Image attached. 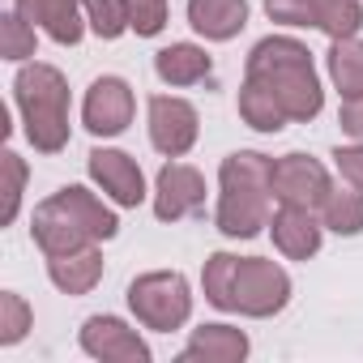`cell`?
<instances>
[{
	"mask_svg": "<svg viewBox=\"0 0 363 363\" xmlns=\"http://www.w3.org/2000/svg\"><path fill=\"white\" fill-rule=\"evenodd\" d=\"M77 342H82V350H86L90 359H99V363H150V359H154L150 342H145L128 320L107 316V312L86 316Z\"/></svg>",
	"mask_w": 363,
	"mask_h": 363,
	"instance_id": "9",
	"label": "cell"
},
{
	"mask_svg": "<svg viewBox=\"0 0 363 363\" xmlns=\"http://www.w3.org/2000/svg\"><path fill=\"white\" fill-rule=\"evenodd\" d=\"M13 9L60 48H77L82 35L90 30L82 0H13Z\"/></svg>",
	"mask_w": 363,
	"mask_h": 363,
	"instance_id": "13",
	"label": "cell"
},
{
	"mask_svg": "<svg viewBox=\"0 0 363 363\" xmlns=\"http://www.w3.org/2000/svg\"><path fill=\"white\" fill-rule=\"evenodd\" d=\"M320 223L333 235H359L363 231V189L346 184V179L333 184L329 197H325V206H320Z\"/></svg>",
	"mask_w": 363,
	"mask_h": 363,
	"instance_id": "21",
	"label": "cell"
},
{
	"mask_svg": "<svg viewBox=\"0 0 363 363\" xmlns=\"http://www.w3.org/2000/svg\"><path fill=\"white\" fill-rule=\"evenodd\" d=\"M248 350H252L248 333L218 320V325L193 329V337L179 350V363H240V359H248Z\"/></svg>",
	"mask_w": 363,
	"mask_h": 363,
	"instance_id": "15",
	"label": "cell"
},
{
	"mask_svg": "<svg viewBox=\"0 0 363 363\" xmlns=\"http://www.w3.org/2000/svg\"><path fill=\"white\" fill-rule=\"evenodd\" d=\"M128 312L154 333H175L193 316V286L179 269H150L128 282Z\"/></svg>",
	"mask_w": 363,
	"mask_h": 363,
	"instance_id": "5",
	"label": "cell"
},
{
	"mask_svg": "<svg viewBox=\"0 0 363 363\" xmlns=\"http://www.w3.org/2000/svg\"><path fill=\"white\" fill-rule=\"evenodd\" d=\"M269 235H274V248L286 257V261H308L320 252V240H325V223L316 210H299V206H278L269 214Z\"/></svg>",
	"mask_w": 363,
	"mask_h": 363,
	"instance_id": "14",
	"label": "cell"
},
{
	"mask_svg": "<svg viewBox=\"0 0 363 363\" xmlns=\"http://www.w3.org/2000/svg\"><path fill=\"white\" fill-rule=\"evenodd\" d=\"M333 167H337V175L346 179V184L363 189V141H354V145H337V150H333Z\"/></svg>",
	"mask_w": 363,
	"mask_h": 363,
	"instance_id": "30",
	"label": "cell"
},
{
	"mask_svg": "<svg viewBox=\"0 0 363 363\" xmlns=\"http://www.w3.org/2000/svg\"><path fill=\"white\" fill-rule=\"evenodd\" d=\"M240 120L248 128H257V133H282L291 124V116L282 111V103L274 99V90L261 86V82H252V77H244V86H240Z\"/></svg>",
	"mask_w": 363,
	"mask_h": 363,
	"instance_id": "19",
	"label": "cell"
},
{
	"mask_svg": "<svg viewBox=\"0 0 363 363\" xmlns=\"http://www.w3.org/2000/svg\"><path fill=\"white\" fill-rule=\"evenodd\" d=\"M86 171H90V179L116 201V206H141L145 201V175H141V167H137V158L133 154H124V150H111V145H94L90 150V158H86Z\"/></svg>",
	"mask_w": 363,
	"mask_h": 363,
	"instance_id": "12",
	"label": "cell"
},
{
	"mask_svg": "<svg viewBox=\"0 0 363 363\" xmlns=\"http://www.w3.org/2000/svg\"><path fill=\"white\" fill-rule=\"evenodd\" d=\"M133 111H137L133 86L124 77H116V73L94 77L90 90H86V99H82V124L94 137H120L133 124Z\"/></svg>",
	"mask_w": 363,
	"mask_h": 363,
	"instance_id": "10",
	"label": "cell"
},
{
	"mask_svg": "<svg viewBox=\"0 0 363 363\" xmlns=\"http://www.w3.org/2000/svg\"><path fill=\"white\" fill-rule=\"evenodd\" d=\"M333 189V179L325 171V162H316L312 154H282L274 158V201L278 206H299V210H316L325 206Z\"/></svg>",
	"mask_w": 363,
	"mask_h": 363,
	"instance_id": "8",
	"label": "cell"
},
{
	"mask_svg": "<svg viewBox=\"0 0 363 363\" xmlns=\"http://www.w3.org/2000/svg\"><path fill=\"white\" fill-rule=\"evenodd\" d=\"M189 26L210 43H231L248 26V0H189Z\"/></svg>",
	"mask_w": 363,
	"mask_h": 363,
	"instance_id": "16",
	"label": "cell"
},
{
	"mask_svg": "<svg viewBox=\"0 0 363 363\" xmlns=\"http://www.w3.org/2000/svg\"><path fill=\"white\" fill-rule=\"evenodd\" d=\"M329 82L337 86L342 99H359L363 94V39L350 35V39H329Z\"/></svg>",
	"mask_w": 363,
	"mask_h": 363,
	"instance_id": "20",
	"label": "cell"
},
{
	"mask_svg": "<svg viewBox=\"0 0 363 363\" xmlns=\"http://www.w3.org/2000/svg\"><path fill=\"white\" fill-rule=\"evenodd\" d=\"M265 13L278 26H316L320 0H265Z\"/></svg>",
	"mask_w": 363,
	"mask_h": 363,
	"instance_id": "28",
	"label": "cell"
},
{
	"mask_svg": "<svg viewBox=\"0 0 363 363\" xmlns=\"http://www.w3.org/2000/svg\"><path fill=\"white\" fill-rule=\"evenodd\" d=\"M13 103L22 111L26 141L39 154H60L69 145V82L56 65H22L13 77Z\"/></svg>",
	"mask_w": 363,
	"mask_h": 363,
	"instance_id": "4",
	"label": "cell"
},
{
	"mask_svg": "<svg viewBox=\"0 0 363 363\" xmlns=\"http://www.w3.org/2000/svg\"><path fill=\"white\" fill-rule=\"evenodd\" d=\"M235 265H240V257H231V252H214V257L206 261V269H201V291H206V299H210L218 312H231Z\"/></svg>",
	"mask_w": 363,
	"mask_h": 363,
	"instance_id": "22",
	"label": "cell"
},
{
	"mask_svg": "<svg viewBox=\"0 0 363 363\" xmlns=\"http://www.w3.org/2000/svg\"><path fill=\"white\" fill-rule=\"evenodd\" d=\"M286 303H291V274L278 261H269V257H240L231 312L265 320V316H278Z\"/></svg>",
	"mask_w": 363,
	"mask_h": 363,
	"instance_id": "6",
	"label": "cell"
},
{
	"mask_svg": "<svg viewBox=\"0 0 363 363\" xmlns=\"http://www.w3.org/2000/svg\"><path fill=\"white\" fill-rule=\"evenodd\" d=\"M35 48H39L35 26H30L18 9L0 18V56L13 60V65H22V60H30V56H35Z\"/></svg>",
	"mask_w": 363,
	"mask_h": 363,
	"instance_id": "25",
	"label": "cell"
},
{
	"mask_svg": "<svg viewBox=\"0 0 363 363\" xmlns=\"http://www.w3.org/2000/svg\"><path fill=\"white\" fill-rule=\"evenodd\" d=\"M86 5V22H90V30L99 35V39H120L124 30H133V22H128V0H82Z\"/></svg>",
	"mask_w": 363,
	"mask_h": 363,
	"instance_id": "24",
	"label": "cell"
},
{
	"mask_svg": "<svg viewBox=\"0 0 363 363\" xmlns=\"http://www.w3.org/2000/svg\"><path fill=\"white\" fill-rule=\"evenodd\" d=\"M48 278L65 295H90L99 286V278H103V252H99V244H86V248L48 257Z\"/></svg>",
	"mask_w": 363,
	"mask_h": 363,
	"instance_id": "17",
	"label": "cell"
},
{
	"mask_svg": "<svg viewBox=\"0 0 363 363\" xmlns=\"http://www.w3.org/2000/svg\"><path fill=\"white\" fill-rule=\"evenodd\" d=\"M116 231H120L116 210L103 206L82 184L56 189L48 201L35 206V218H30V235H35V244H39L43 257H60V252L86 248V244H103Z\"/></svg>",
	"mask_w": 363,
	"mask_h": 363,
	"instance_id": "3",
	"label": "cell"
},
{
	"mask_svg": "<svg viewBox=\"0 0 363 363\" xmlns=\"http://www.w3.org/2000/svg\"><path fill=\"white\" fill-rule=\"evenodd\" d=\"M244 77L269 86L295 124L316 120L325 107V86H320L316 65H312V52L291 35H265L244 60Z\"/></svg>",
	"mask_w": 363,
	"mask_h": 363,
	"instance_id": "1",
	"label": "cell"
},
{
	"mask_svg": "<svg viewBox=\"0 0 363 363\" xmlns=\"http://www.w3.org/2000/svg\"><path fill=\"white\" fill-rule=\"evenodd\" d=\"M128 22L141 39H154L162 35L167 26V0H128Z\"/></svg>",
	"mask_w": 363,
	"mask_h": 363,
	"instance_id": "29",
	"label": "cell"
},
{
	"mask_svg": "<svg viewBox=\"0 0 363 363\" xmlns=\"http://www.w3.org/2000/svg\"><path fill=\"white\" fill-rule=\"evenodd\" d=\"M206 210V175L189 162H167L154 179V218L158 223H179Z\"/></svg>",
	"mask_w": 363,
	"mask_h": 363,
	"instance_id": "11",
	"label": "cell"
},
{
	"mask_svg": "<svg viewBox=\"0 0 363 363\" xmlns=\"http://www.w3.org/2000/svg\"><path fill=\"white\" fill-rule=\"evenodd\" d=\"M35 325L30 303L18 291H0V346H18Z\"/></svg>",
	"mask_w": 363,
	"mask_h": 363,
	"instance_id": "26",
	"label": "cell"
},
{
	"mask_svg": "<svg viewBox=\"0 0 363 363\" xmlns=\"http://www.w3.org/2000/svg\"><path fill=\"white\" fill-rule=\"evenodd\" d=\"M316 30L329 39H350L363 30V0H320Z\"/></svg>",
	"mask_w": 363,
	"mask_h": 363,
	"instance_id": "23",
	"label": "cell"
},
{
	"mask_svg": "<svg viewBox=\"0 0 363 363\" xmlns=\"http://www.w3.org/2000/svg\"><path fill=\"white\" fill-rule=\"evenodd\" d=\"M274 206V158L257 150H235L218 167V210L214 227L227 240H252L269 227Z\"/></svg>",
	"mask_w": 363,
	"mask_h": 363,
	"instance_id": "2",
	"label": "cell"
},
{
	"mask_svg": "<svg viewBox=\"0 0 363 363\" xmlns=\"http://www.w3.org/2000/svg\"><path fill=\"white\" fill-rule=\"evenodd\" d=\"M154 73L162 86H197L214 73V60L197 43H171L154 56Z\"/></svg>",
	"mask_w": 363,
	"mask_h": 363,
	"instance_id": "18",
	"label": "cell"
},
{
	"mask_svg": "<svg viewBox=\"0 0 363 363\" xmlns=\"http://www.w3.org/2000/svg\"><path fill=\"white\" fill-rule=\"evenodd\" d=\"M145 120H150V145L162 158H184L197 145L201 116H197V107L189 99H179V94H154L150 107H145Z\"/></svg>",
	"mask_w": 363,
	"mask_h": 363,
	"instance_id": "7",
	"label": "cell"
},
{
	"mask_svg": "<svg viewBox=\"0 0 363 363\" xmlns=\"http://www.w3.org/2000/svg\"><path fill=\"white\" fill-rule=\"evenodd\" d=\"M337 124H342V133H346V137L363 141V94H359V99H342Z\"/></svg>",
	"mask_w": 363,
	"mask_h": 363,
	"instance_id": "31",
	"label": "cell"
},
{
	"mask_svg": "<svg viewBox=\"0 0 363 363\" xmlns=\"http://www.w3.org/2000/svg\"><path fill=\"white\" fill-rule=\"evenodd\" d=\"M0 171H5V210H0V223H13L18 210H22V189H26V162L18 150H5L0 154Z\"/></svg>",
	"mask_w": 363,
	"mask_h": 363,
	"instance_id": "27",
	"label": "cell"
}]
</instances>
